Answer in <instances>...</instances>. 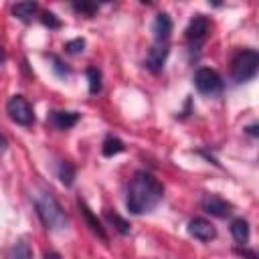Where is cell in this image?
<instances>
[{
  "instance_id": "15",
  "label": "cell",
  "mask_w": 259,
  "mask_h": 259,
  "mask_svg": "<svg viewBox=\"0 0 259 259\" xmlns=\"http://www.w3.org/2000/svg\"><path fill=\"white\" fill-rule=\"evenodd\" d=\"M36 12H38V4L36 2H18V4L12 6V14L18 20H22L24 24H28L34 18Z\"/></svg>"
},
{
  "instance_id": "28",
  "label": "cell",
  "mask_w": 259,
  "mask_h": 259,
  "mask_svg": "<svg viewBox=\"0 0 259 259\" xmlns=\"http://www.w3.org/2000/svg\"><path fill=\"white\" fill-rule=\"evenodd\" d=\"M6 61V53H4V49H2V45H0V65Z\"/></svg>"
},
{
  "instance_id": "22",
  "label": "cell",
  "mask_w": 259,
  "mask_h": 259,
  "mask_svg": "<svg viewBox=\"0 0 259 259\" xmlns=\"http://www.w3.org/2000/svg\"><path fill=\"white\" fill-rule=\"evenodd\" d=\"M40 22H42L47 28H51V30H57V28H61V26H63L61 18H59L55 12H51V10H45V12L40 14Z\"/></svg>"
},
{
  "instance_id": "24",
  "label": "cell",
  "mask_w": 259,
  "mask_h": 259,
  "mask_svg": "<svg viewBox=\"0 0 259 259\" xmlns=\"http://www.w3.org/2000/svg\"><path fill=\"white\" fill-rule=\"evenodd\" d=\"M235 253H237L239 257H245V259H259V257H257V253H255V251H251V249H247V247H237V249H235Z\"/></svg>"
},
{
  "instance_id": "8",
  "label": "cell",
  "mask_w": 259,
  "mask_h": 259,
  "mask_svg": "<svg viewBox=\"0 0 259 259\" xmlns=\"http://www.w3.org/2000/svg\"><path fill=\"white\" fill-rule=\"evenodd\" d=\"M168 55H170L168 42H154V45L150 47L148 55H146V61H144L146 69H148L150 73H160V71L164 69V65H166Z\"/></svg>"
},
{
  "instance_id": "2",
  "label": "cell",
  "mask_w": 259,
  "mask_h": 259,
  "mask_svg": "<svg viewBox=\"0 0 259 259\" xmlns=\"http://www.w3.org/2000/svg\"><path fill=\"white\" fill-rule=\"evenodd\" d=\"M32 202H34V210H36L40 223H42L49 231H65V229H67L69 217L65 214L63 206L59 204V200L55 198L53 192L40 190V192L34 194Z\"/></svg>"
},
{
  "instance_id": "26",
  "label": "cell",
  "mask_w": 259,
  "mask_h": 259,
  "mask_svg": "<svg viewBox=\"0 0 259 259\" xmlns=\"http://www.w3.org/2000/svg\"><path fill=\"white\" fill-rule=\"evenodd\" d=\"M245 132H247L249 136H253V138H255V136L259 134V132H257V123H251V125H247V127H245Z\"/></svg>"
},
{
  "instance_id": "17",
  "label": "cell",
  "mask_w": 259,
  "mask_h": 259,
  "mask_svg": "<svg viewBox=\"0 0 259 259\" xmlns=\"http://www.w3.org/2000/svg\"><path fill=\"white\" fill-rule=\"evenodd\" d=\"M123 150H125V144H123L117 136H113V134H107V136H105V140H103V144H101V154H103L105 158L117 156V154H121Z\"/></svg>"
},
{
  "instance_id": "5",
  "label": "cell",
  "mask_w": 259,
  "mask_h": 259,
  "mask_svg": "<svg viewBox=\"0 0 259 259\" xmlns=\"http://www.w3.org/2000/svg\"><path fill=\"white\" fill-rule=\"evenodd\" d=\"M6 113L8 117L22 125V127H28L34 123V111H32V105L26 101V97L22 95H12L8 101H6Z\"/></svg>"
},
{
  "instance_id": "18",
  "label": "cell",
  "mask_w": 259,
  "mask_h": 259,
  "mask_svg": "<svg viewBox=\"0 0 259 259\" xmlns=\"http://www.w3.org/2000/svg\"><path fill=\"white\" fill-rule=\"evenodd\" d=\"M87 81H89V93L97 95L103 89V75L97 67H87Z\"/></svg>"
},
{
  "instance_id": "11",
  "label": "cell",
  "mask_w": 259,
  "mask_h": 259,
  "mask_svg": "<svg viewBox=\"0 0 259 259\" xmlns=\"http://www.w3.org/2000/svg\"><path fill=\"white\" fill-rule=\"evenodd\" d=\"M77 206H79V210H81V214H83V219H85V223H87L89 231H91L93 235H97L101 241H107V233H105V229H103L101 221L91 212V208L87 206V202H85L83 198H77Z\"/></svg>"
},
{
  "instance_id": "20",
  "label": "cell",
  "mask_w": 259,
  "mask_h": 259,
  "mask_svg": "<svg viewBox=\"0 0 259 259\" xmlns=\"http://www.w3.org/2000/svg\"><path fill=\"white\" fill-rule=\"evenodd\" d=\"M49 59H51V67H53V73L57 75V77H61V79H67L69 75H71V67L59 57V55H49Z\"/></svg>"
},
{
  "instance_id": "16",
  "label": "cell",
  "mask_w": 259,
  "mask_h": 259,
  "mask_svg": "<svg viewBox=\"0 0 259 259\" xmlns=\"http://www.w3.org/2000/svg\"><path fill=\"white\" fill-rule=\"evenodd\" d=\"M75 176H77L75 166H73L69 160H59V164H57V178L61 180V184L67 186V188L73 186Z\"/></svg>"
},
{
  "instance_id": "21",
  "label": "cell",
  "mask_w": 259,
  "mask_h": 259,
  "mask_svg": "<svg viewBox=\"0 0 259 259\" xmlns=\"http://www.w3.org/2000/svg\"><path fill=\"white\" fill-rule=\"evenodd\" d=\"M105 221H107V223H111V225L115 227V231H117V233H121V235H127V233H130V223H127L125 219H121L117 212L107 210V212H105Z\"/></svg>"
},
{
  "instance_id": "1",
  "label": "cell",
  "mask_w": 259,
  "mask_h": 259,
  "mask_svg": "<svg viewBox=\"0 0 259 259\" xmlns=\"http://www.w3.org/2000/svg\"><path fill=\"white\" fill-rule=\"evenodd\" d=\"M164 196V186L162 182L146 172V170H138L127 186V196H125V206L132 214H144L154 210L160 200Z\"/></svg>"
},
{
  "instance_id": "19",
  "label": "cell",
  "mask_w": 259,
  "mask_h": 259,
  "mask_svg": "<svg viewBox=\"0 0 259 259\" xmlns=\"http://www.w3.org/2000/svg\"><path fill=\"white\" fill-rule=\"evenodd\" d=\"M71 8H73V12H77V14H81V16L91 18V16L99 10V4H97V2H87V0H83V2H73V4H71Z\"/></svg>"
},
{
  "instance_id": "7",
  "label": "cell",
  "mask_w": 259,
  "mask_h": 259,
  "mask_svg": "<svg viewBox=\"0 0 259 259\" xmlns=\"http://www.w3.org/2000/svg\"><path fill=\"white\" fill-rule=\"evenodd\" d=\"M200 206L204 212H208L210 217H217V219H227L233 212V204L229 200L221 198L219 194H204L200 198Z\"/></svg>"
},
{
  "instance_id": "3",
  "label": "cell",
  "mask_w": 259,
  "mask_h": 259,
  "mask_svg": "<svg viewBox=\"0 0 259 259\" xmlns=\"http://www.w3.org/2000/svg\"><path fill=\"white\" fill-rule=\"evenodd\" d=\"M259 55L253 49H241L231 59V77L235 83H247L257 75Z\"/></svg>"
},
{
  "instance_id": "6",
  "label": "cell",
  "mask_w": 259,
  "mask_h": 259,
  "mask_svg": "<svg viewBox=\"0 0 259 259\" xmlns=\"http://www.w3.org/2000/svg\"><path fill=\"white\" fill-rule=\"evenodd\" d=\"M208 32H210V20L206 16H202V14H196V16L190 18V22H188V26L184 30V36L192 47H198V45L204 42Z\"/></svg>"
},
{
  "instance_id": "12",
  "label": "cell",
  "mask_w": 259,
  "mask_h": 259,
  "mask_svg": "<svg viewBox=\"0 0 259 259\" xmlns=\"http://www.w3.org/2000/svg\"><path fill=\"white\" fill-rule=\"evenodd\" d=\"M152 32H154L156 42H168V38L172 34V18L166 12L156 14V18L152 22Z\"/></svg>"
},
{
  "instance_id": "25",
  "label": "cell",
  "mask_w": 259,
  "mask_h": 259,
  "mask_svg": "<svg viewBox=\"0 0 259 259\" xmlns=\"http://www.w3.org/2000/svg\"><path fill=\"white\" fill-rule=\"evenodd\" d=\"M6 150H8V140H6V136L0 132V156H2Z\"/></svg>"
},
{
  "instance_id": "10",
  "label": "cell",
  "mask_w": 259,
  "mask_h": 259,
  "mask_svg": "<svg viewBox=\"0 0 259 259\" xmlns=\"http://www.w3.org/2000/svg\"><path fill=\"white\" fill-rule=\"evenodd\" d=\"M188 233H190V237H194V239H198L202 243H208V241H212L217 237L214 225L210 221L202 219V217H194V219L188 221Z\"/></svg>"
},
{
  "instance_id": "23",
  "label": "cell",
  "mask_w": 259,
  "mask_h": 259,
  "mask_svg": "<svg viewBox=\"0 0 259 259\" xmlns=\"http://www.w3.org/2000/svg\"><path fill=\"white\" fill-rule=\"evenodd\" d=\"M85 51V38H73L65 42V53L67 55H81Z\"/></svg>"
},
{
  "instance_id": "9",
  "label": "cell",
  "mask_w": 259,
  "mask_h": 259,
  "mask_svg": "<svg viewBox=\"0 0 259 259\" xmlns=\"http://www.w3.org/2000/svg\"><path fill=\"white\" fill-rule=\"evenodd\" d=\"M79 117H81V113H77V111L53 109V111H49V115H47V123H49L51 127L59 130V132H65V130H71V127L79 121Z\"/></svg>"
},
{
  "instance_id": "13",
  "label": "cell",
  "mask_w": 259,
  "mask_h": 259,
  "mask_svg": "<svg viewBox=\"0 0 259 259\" xmlns=\"http://www.w3.org/2000/svg\"><path fill=\"white\" fill-rule=\"evenodd\" d=\"M4 259H32V247H30V243L26 239L14 241L4 251Z\"/></svg>"
},
{
  "instance_id": "14",
  "label": "cell",
  "mask_w": 259,
  "mask_h": 259,
  "mask_svg": "<svg viewBox=\"0 0 259 259\" xmlns=\"http://www.w3.org/2000/svg\"><path fill=\"white\" fill-rule=\"evenodd\" d=\"M231 235H233V239L239 243V245H247V241H249V235H251V231H249V223L243 219V217H239V219H233L231 221Z\"/></svg>"
},
{
  "instance_id": "27",
  "label": "cell",
  "mask_w": 259,
  "mask_h": 259,
  "mask_svg": "<svg viewBox=\"0 0 259 259\" xmlns=\"http://www.w3.org/2000/svg\"><path fill=\"white\" fill-rule=\"evenodd\" d=\"M45 259H63V257H61L57 251H47V253H45Z\"/></svg>"
},
{
  "instance_id": "4",
  "label": "cell",
  "mask_w": 259,
  "mask_h": 259,
  "mask_svg": "<svg viewBox=\"0 0 259 259\" xmlns=\"http://www.w3.org/2000/svg\"><path fill=\"white\" fill-rule=\"evenodd\" d=\"M192 83H194V87H196V91H198L200 95L212 97V95H219V93L223 91V79H221V75H219L214 69H210V67H200V69H196V73H194V77H192Z\"/></svg>"
}]
</instances>
